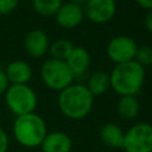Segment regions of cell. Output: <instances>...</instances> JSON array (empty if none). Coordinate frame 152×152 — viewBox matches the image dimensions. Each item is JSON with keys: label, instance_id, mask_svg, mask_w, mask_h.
I'll use <instances>...</instances> for the list:
<instances>
[{"label": "cell", "instance_id": "1", "mask_svg": "<svg viewBox=\"0 0 152 152\" xmlns=\"http://www.w3.org/2000/svg\"><path fill=\"white\" fill-rule=\"evenodd\" d=\"M61 113L70 120H81L88 116L94 106V96L83 83H72L61 90L57 97Z\"/></svg>", "mask_w": 152, "mask_h": 152}, {"label": "cell", "instance_id": "2", "mask_svg": "<svg viewBox=\"0 0 152 152\" xmlns=\"http://www.w3.org/2000/svg\"><path fill=\"white\" fill-rule=\"evenodd\" d=\"M110 88L120 96H135L145 83V68L135 61L115 64L109 74Z\"/></svg>", "mask_w": 152, "mask_h": 152}, {"label": "cell", "instance_id": "3", "mask_svg": "<svg viewBox=\"0 0 152 152\" xmlns=\"http://www.w3.org/2000/svg\"><path fill=\"white\" fill-rule=\"evenodd\" d=\"M12 132L15 141L26 148L39 147L45 135L48 127L44 119L37 113H30L21 116H15L12 126Z\"/></svg>", "mask_w": 152, "mask_h": 152}, {"label": "cell", "instance_id": "4", "mask_svg": "<svg viewBox=\"0 0 152 152\" xmlns=\"http://www.w3.org/2000/svg\"><path fill=\"white\" fill-rule=\"evenodd\" d=\"M5 96V103L15 116L34 113L38 104V96L28 84H10Z\"/></svg>", "mask_w": 152, "mask_h": 152}, {"label": "cell", "instance_id": "5", "mask_svg": "<svg viewBox=\"0 0 152 152\" xmlns=\"http://www.w3.org/2000/svg\"><path fill=\"white\" fill-rule=\"evenodd\" d=\"M40 77L43 83L56 91H61L74 83L75 76L66 65L65 61L53 58L46 59L40 66Z\"/></svg>", "mask_w": 152, "mask_h": 152}, {"label": "cell", "instance_id": "6", "mask_svg": "<svg viewBox=\"0 0 152 152\" xmlns=\"http://www.w3.org/2000/svg\"><path fill=\"white\" fill-rule=\"evenodd\" d=\"M125 152H152V125L137 122L132 125L124 138Z\"/></svg>", "mask_w": 152, "mask_h": 152}, {"label": "cell", "instance_id": "7", "mask_svg": "<svg viewBox=\"0 0 152 152\" xmlns=\"http://www.w3.org/2000/svg\"><path fill=\"white\" fill-rule=\"evenodd\" d=\"M138 45L135 40L125 34L113 37L106 48L107 57L115 64H122L131 61H134Z\"/></svg>", "mask_w": 152, "mask_h": 152}, {"label": "cell", "instance_id": "8", "mask_svg": "<svg viewBox=\"0 0 152 152\" xmlns=\"http://www.w3.org/2000/svg\"><path fill=\"white\" fill-rule=\"evenodd\" d=\"M84 18L94 24H106L110 21L116 13L115 0H88L84 6Z\"/></svg>", "mask_w": 152, "mask_h": 152}, {"label": "cell", "instance_id": "9", "mask_svg": "<svg viewBox=\"0 0 152 152\" xmlns=\"http://www.w3.org/2000/svg\"><path fill=\"white\" fill-rule=\"evenodd\" d=\"M84 19L83 7L72 2L62 4L55 14V20L58 26L65 30H71L77 27Z\"/></svg>", "mask_w": 152, "mask_h": 152}, {"label": "cell", "instance_id": "10", "mask_svg": "<svg viewBox=\"0 0 152 152\" xmlns=\"http://www.w3.org/2000/svg\"><path fill=\"white\" fill-rule=\"evenodd\" d=\"M24 48L28 56L33 58H40L49 52V37L43 30L33 28L26 33L24 38Z\"/></svg>", "mask_w": 152, "mask_h": 152}, {"label": "cell", "instance_id": "11", "mask_svg": "<svg viewBox=\"0 0 152 152\" xmlns=\"http://www.w3.org/2000/svg\"><path fill=\"white\" fill-rule=\"evenodd\" d=\"M65 63L74 74L75 78L86 76L91 63L90 53L88 52L87 49L82 46H74L70 55L65 59Z\"/></svg>", "mask_w": 152, "mask_h": 152}, {"label": "cell", "instance_id": "12", "mask_svg": "<svg viewBox=\"0 0 152 152\" xmlns=\"http://www.w3.org/2000/svg\"><path fill=\"white\" fill-rule=\"evenodd\" d=\"M39 147L42 152H70L72 148V140L65 132L53 131L45 135Z\"/></svg>", "mask_w": 152, "mask_h": 152}, {"label": "cell", "instance_id": "13", "mask_svg": "<svg viewBox=\"0 0 152 152\" xmlns=\"http://www.w3.org/2000/svg\"><path fill=\"white\" fill-rule=\"evenodd\" d=\"M5 74L10 84H27L32 78V68L27 62L17 59L7 64Z\"/></svg>", "mask_w": 152, "mask_h": 152}, {"label": "cell", "instance_id": "14", "mask_svg": "<svg viewBox=\"0 0 152 152\" xmlns=\"http://www.w3.org/2000/svg\"><path fill=\"white\" fill-rule=\"evenodd\" d=\"M124 138H125L124 129L114 122L104 124L100 129V139L103 142V145H106L109 148L113 150L122 148Z\"/></svg>", "mask_w": 152, "mask_h": 152}, {"label": "cell", "instance_id": "15", "mask_svg": "<svg viewBox=\"0 0 152 152\" xmlns=\"http://www.w3.org/2000/svg\"><path fill=\"white\" fill-rule=\"evenodd\" d=\"M140 103L137 96H120L116 102V114L122 120H133L138 116Z\"/></svg>", "mask_w": 152, "mask_h": 152}, {"label": "cell", "instance_id": "16", "mask_svg": "<svg viewBox=\"0 0 152 152\" xmlns=\"http://www.w3.org/2000/svg\"><path fill=\"white\" fill-rule=\"evenodd\" d=\"M86 87L88 90L93 94V96H100L103 95L109 88H110V82H109V74L97 70L94 71L89 75Z\"/></svg>", "mask_w": 152, "mask_h": 152}, {"label": "cell", "instance_id": "17", "mask_svg": "<svg viewBox=\"0 0 152 152\" xmlns=\"http://www.w3.org/2000/svg\"><path fill=\"white\" fill-rule=\"evenodd\" d=\"M74 44L68 40V39H56L52 43H50V48H49V53L51 56V58L53 59H58V61H65L68 58V56L70 55L71 50L74 49Z\"/></svg>", "mask_w": 152, "mask_h": 152}, {"label": "cell", "instance_id": "18", "mask_svg": "<svg viewBox=\"0 0 152 152\" xmlns=\"http://www.w3.org/2000/svg\"><path fill=\"white\" fill-rule=\"evenodd\" d=\"M63 0H32V7L42 17L55 15Z\"/></svg>", "mask_w": 152, "mask_h": 152}, {"label": "cell", "instance_id": "19", "mask_svg": "<svg viewBox=\"0 0 152 152\" xmlns=\"http://www.w3.org/2000/svg\"><path fill=\"white\" fill-rule=\"evenodd\" d=\"M134 61L139 63L142 68H148L152 65V46L150 45H141L138 46Z\"/></svg>", "mask_w": 152, "mask_h": 152}, {"label": "cell", "instance_id": "20", "mask_svg": "<svg viewBox=\"0 0 152 152\" xmlns=\"http://www.w3.org/2000/svg\"><path fill=\"white\" fill-rule=\"evenodd\" d=\"M19 0H0V14L7 15L14 12L18 7Z\"/></svg>", "mask_w": 152, "mask_h": 152}, {"label": "cell", "instance_id": "21", "mask_svg": "<svg viewBox=\"0 0 152 152\" xmlns=\"http://www.w3.org/2000/svg\"><path fill=\"white\" fill-rule=\"evenodd\" d=\"M10 147V137L7 132L0 127V152H7Z\"/></svg>", "mask_w": 152, "mask_h": 152}, {"label": "cell", "instance_id": "22", "mask_svg": "<svg viewBox=\"0 0 152 152\" xmlns=\"http://www.w3.org/2000/svg\"><path fill=\"white\" fill-rule=\"evenodd\" d=\"M8 86H10V82H8L7 77H6L5 70L0 68V96L4 95V94L6 93Z\"/></svg>", "mask_w": 152, "mask_h": 152}, {"label": "cell", "instance_id": "23", "mask_svg": "<svg viewBox=\"0 0 152 152\" xmlns=\"http://www.w3.org/2000/svg\"><path fill=\"white\" fill-rule=\"evenodd\" d=\"M144 26L150 33H152V10L147 11L145 19H144Z\"/></svg>", "mask_w": 152, "mask_h": 152}, {"label": "cell", "instance_id": "24", "mask_svg": "<svg viewBox=\"0 0 152 152\" xmlns=\"http://www.w3.org/2000/svg\"><path fill=\"white\" fill-rule=\"evenodd\" d=\"M138 6H140L144 10L151 11L152 10V0H134Z\"/></svg>", "mask_w": 152, "mask_h": 152}, {"label": "cell", "instance_id": "25", "mask_svg": "<svg viewBox=\"0 0 152 152\" xmlns=\"http://www.w3.org/2000/svg\"><path fill=\"white\" fill-rule=\"evenodd\" d=\"M88 0H70V2H72V4H76V5H80V6H84V4L87 2Z\"/></svg>", "mask_w": 152, "mask_h": 152}]
</instances>
